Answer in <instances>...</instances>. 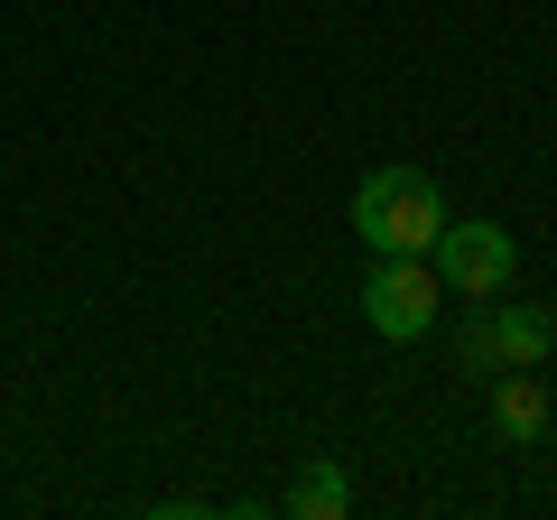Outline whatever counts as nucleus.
Listing matches in <instances>:
<instances>
[{"label":"nucleus","mask_w":557,"mask_h":520,"mask_svg":"<svg viewBox=\"0 0 557 520\" xmlns=\"http://www.w3.org/2000/svg\"><path fill=\"white\" fill-rule=\"evenodd\" d=\"M428 270H437L446 298L474 307V298H502V288L520 280V242L502 233L493 214H465V223L446 214V223H437V242H428Z\"/></svg>","instance_id":"nucleus-2"},{"label":"nucleus","mask_w":557,"mask_h":520,"mask_svg":"<svg viewBox=\"0 0 557 520\" xmlns=\"http://www.w3.org/2000/svg\"><path fill=\"white\" fill-rule=\"evenodd\" d=\"M437 307H446V288H437L428 260H372V280H362V325H372V335L418 344L437 325Z\"/></svg>","instance_id":"nucleus-4"},{"label":"nucleus","mask_w":557,"mask_h":520,"mask_svg":"<svg viewBox=\"0 0 557 520\" xmlns=\"http://www.w3.org/2000/svg\"><path fill=\"white\" fill-rule=\"evenodd\" d=\"M493 437L502 446H539L548 437V381H539V362L530 372H493Z\"/></svg>","instance_id":"nucleus-5"},{"label":"nucleus","mask_w":557,"mask_h":520,"mask_svg":"<svg viewBox=\"0 0 557 520\" xmlns=\"http://www.w3.org/2000/svg\"><path fill=\"white\" fill-rule=\"evenodd\" d=\"M548 381H557V344H548Z\"/></svg>","instance_id":"nucleus-7"},{"label":"nucleus","mask_w":557,"mask_h":520,"mask_svg":"<svg viewBox=\"0 0 557 520\" xmlns=\"http://www.w3.org/2000/svg\"><path fill=\"white\" fill-rule=\"evenodd\" d=\"M548 344H557L548 307H483V317H465L456 362L474 381H493V372H530V362H548Z\"/></svg>","instance_id":"nucleus-3"},{"label":"nucleus","mask_w":557,"mask_h":520,"mask_svg":"<svg viewBox=\"0 0 557 520\" xmlns=\"http://www.w3.org/2000/svg\"><path fill=\"white\" fill-rule=\"evenodd\" d=\"M288 511H298V520H344V511H354V483H344V465L317 456L298 483H288Z\"/></svg>","instance_id":"nucleus-6"},{"label":"nucleus","mask_w":557,"mask_h":520,"mask_svg":"<svg viewBox=\"0 0 557 520\" xmlns=\"http://www.w3.org/2000/svg\"><path fill=\"white\" fill-rule=\"evenodd\" d=\"M437 223H446V186L428 168H372L354 186V233L372 242V260H428Z\"/></svg>","instance_id":"nucleus-1"}]
</instances>
